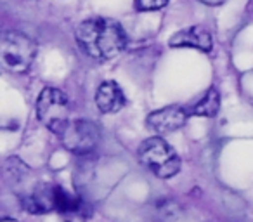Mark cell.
I'll list each match as a JSON object with an SVG mask.
<instances>
[{
    "mask_svg": "<svg viewBox=\"0 0 253 222\" xmlns=\"http://www.w3.org/2000/svg\"><path fill=\"white\" fill-rule=\"evenodd\" d=\"M77 42L88 57L109 61L125 50L126 33L118 21L111 18H90L77 26Z\"/></svg>",
    "mask_w": 253,
    "mask_h": 222,
    "instance_id": "6da1fadb",
    "label": "cell"
},
{
    "mask_svg": "<svg viewBox=\"0 0 253 222\" xmlns=\"http://www.w3.org/2000/svg\"><path fill=\"white\" fill-rule=\"evenodd\" d=\"M139 162L160 179H170L180 172V158L162 137H149L139 146Z\"/></svg>",
    "mask_w": 253,
    "mask_h": 222,
    "instance_id": "7a4b0ae2",
    "label": "cell"
},
{
    "mask_svg": "<svg viewBox=\"0 0 253 222\" xmlns=\"http://www.w3.org/2000/svg\"><path fill=\"white\" fill-rule=\"evenodd\" d=\"M37 117L52 134L61 135L70 124V101L59 89L45 87L37 99Z\"/></svg>",
    "mask_w": 253,
    "mask_h": 222,
    "instance_id": "3957f363",
    "label": "cell"
},
{
    "mask_svg": "<svg viewBox=\"0 0 253 222\" xmlns=\"http://www.w3.org/2000/svg\"><path fill=\"white\" fill-rule=\"evenodd\" d=\"M37 56V44L21 32H7L0 40L2 64L14 73H25L30 70Z\"/></svg>",
    "mask_w": 253,
    "mask_h": 222,
    "instance_id": "277c9868",
    "label": "cell"
},
{
    "mask_svg": "<svg viewBox=\"0 0 253 222\" xmlns=\"http://www.w3.org/2000/svg\"><path fill=\"white\" fill-rule=\"evenodd\" d=\"M59 137L68 151L75 153V155H87L97 148L101 131L94 122L75 120L66 125Z\"/></svg>",
    "mask_w": 253,
    "mask_h": 222,
    "instance_id": "5b68a950",
    "label": "cell"
},
{
    "mask_svg": "<svg viewBox=\"0 0 253 222\" xmlns=\"http://www.w3.org/2000/svg\"><path fill=\"white\" fill-rule=\"evenodd\" d=\"M187 117H189V113L186 109L177 104H172L149 113L148 118H146V124L149 125V129H153L158 134H170V132L182 129Z\"/></svg>",
    "mask_w": 253,
    "mask_h": 222,
    "instance_id": "8992f818",
    "label": "cell"
},
{
    "mask_svg": "<svg viewBox=\"0 0 253 222\" xmlns=\"http://www.w3.org/2000/svg\"><path fill=\"white\" fill-rule=\"evenodd\" d=\"M170 47H191L198 49L201 52H210L211 50V35L203 28V26H189L180 32L173 33L170 37Z\"/></svg>",
    "mask_w": 253,
    "mask_h": 222,
    "instance_id": "52a82bcc",
    "label": "cell"
},
{
    "mask_svg": "<svg viewBox=\"0 0 253 222\" xmlns=\"http://www.w3.org/2000/svg\"><path fill=\"white\" fill-rule=\"evenodd\" d=\"M125 102H126L125 94L120 89V85L113 80L102 82L99 85L97 92H95V104L106 115L118 113L120 109L125 106Z\"/></svg>",
    "mask_w": 253,
    "mask_h": 222,
    "instance_id": "ba28073f",
    "label": "cell"
},
{
    "mask_svg": "<svg viewBox=\"0 0 253 222\" xmlns=\"http://www.w3.org/2000/svg\"><path fill=\"white\" fill-rule=\"evenodd\" d=\"M21 205L26 212L33 215L56 210V207H54V186H49V184L39 186L33 193L25 194L21 198Z\"/></svg>",
    "mask_w": 253,
    "mask_h": 222,
    "instance_id": "9c48e42d",
    "label": "cell"
},
{
    "mask_svg": "<svg viewBox=\"0 0 253 222\" xmlns=\"http://www.w3.org/2000/svg\"><path fill=\"white\" fill-rule=\"evenodd\" d=\"M220 109V95H218L217 89H208L207 94L201 97V101L198 104H194L191 108L189 115H196V117H215Z\"/></svg>",
    "mask_w": 253,
    "mask_h": 222,
    "instance_id": "30bf717a",
    "label": "cell"
},
{
    "mask_svg": "<svg viewBox=\"0 0 253 222\" xmlns=\"http://www.w3.org/2000/svg\"><path fill=\"white\" fill-rule=\"evenodd\" d=\"M54 207L61 214H75L82 208V200L64 187L54 186Z\"/></svg>",
    "mask_w": 253,
    "mask_h": 222,
    "instance_id": "8fae6325",
    "label": "cell"
},
{
    "mask_svg": "<svg viewBox=\"0 0 253 222\" xmlns=\"http://www.w3.org/2000/svg\"><path fill=\"white\" fill-rule=\"evenodd\" d=\"M170 0H135V9L141 12L148 11H160L163 9Z\"/></svg>",
    "mask_w": 253,
    "mask_h": 222,
    "instance_id": "7c38bea8",
    "label": "cell"
},
{
    "mask_svg": "<svg viewBox=\"0 0 253 222\" xmlns=\"http://www.w3.org/2000/svg\"><path fill=\"white\" fill-rule=\"evenodd\" d=\"M201 4H205V5H211V7H213V5H220V4H224L225 0H200Z\"/></svg>",
    "mask_w": 253,
    "mask_h": 222,
    "instance_id": "4fadbf2b",
    "label": "cell"
},
{
    "mask_svg": "<svg viewBox=\"0 0 253 222\" xmlns=\"http://www.w3.org/2000/svg\"><path fill=\"white\" fill-rule=\"evenodd\" d=\"M2 222H18V221H14V219H4Z\"/></svg>",
    "mask_w": 253,
    "mask_h": 222,
    "instance_id": "5bb4252c",
    "label": "cell"
}]
</instances>
